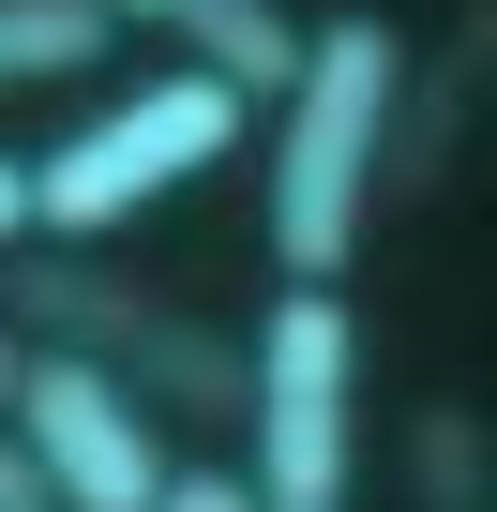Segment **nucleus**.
Segmentation results:
<instances>
[{
	"label": "nucleus",
	"mask_w": 497,
	"mask_h": 512,
	"mask_svg": "<svg viewBox=\"0 0 497 512\" xmlns=\"http://www.w3.org/2000/svg\"><path fill=\"white\" fill-rule=\"evenodd\" d=\"M0 332H16V347H46V362L121 377L151 422H166V407L241 422V332H226V317H196V302H166L151 272H106V256L16 241V256H0Z\"/></svg>",
	"instance_id": "f03ea898"
},
{
	"label": "nucleus",
	"mask_w": 497,
	"mask_h": 512,
	"mask_svg": "<svg viewBox=\"0 0 497 512\" xmlns=\"http://www.w3.org/2000/svg\"><path fill=\"white\" fill-rule=\"evenodd\" d=\"M407 31L377 16V0H332V16L302 31V76H287V136H272V272L287 287H347V256L377 226V136H392V91H407Z\"/></svg>",
	"instance_id": "f257e3e1"
},
{
	"label": "nucleus",
	"mask_w": 497,
	"mask_h": 512,
	"mask_svg": "<svg viewBox=\"0 0 497 512\" xmlns=\"http://www.w3.org/2000/svg\"><path fill=\"white\" fill-rule=\"evenodd\" d=\"M241 437H257V512H347L362 467V317L347 287H272V317L241 332Z\"/></svg>",
	"instance_id": "7ed1b4c3"
},
{
	"label": "nucleus",
	"mask_w": 497,
	"mask_h": 512,
	"mask_svg": "<svg viewBox=\"0 0 497 512\" xmlns=\"http://www.w3.org/2000/svg\"><path fill=\"white\" fill-rule=\"evenodd\" d=\"M31 241V151H0V256Z\"/></svg>",
	"instance_id": "9d476101"
},
{
	"label": "nucleus",
	"mask_w": 497,
	"mask_h": 512,
	"mask_svg": "<svg viewBox=\"0 0 497 512\" xmlns=\"http://www.w3.org/2000/svg\"><path fill=\"white\" fill-rule=\"evenodd\" d=\"M241 91H211V76H166V91H121L106 121H76L61 151H31V241H61V256H91L106 226H136L151 196H181L196 166H226L241 151Z\"/></svg>",
	"instance_id": "20e7f679"
},
{
	"label": "nucleus",
	"mask_w": 497,
	"mask_h": 512,
	"mask_svg": "<svg viewBox=\"0 0 497 512\" xmlns=\"http://www.w3.org/2000/svg\"><path fill=\"white\" fill-rule=\"evenodd\" d=\"M91 16H106V31H166V0H91Z\"/></svg>",
	"instance_id": "f8f14e48"
},
{
	"label": "nucleus",
	"mask_w": 497,
	"mask_h": 512,
	"mask_svg": "<svg viewBox=\"0 0 497 512\" xmlns=\"http://www.w3.org/2000/svg\"><path fill=\"white\" fill-rule=\"evenodd\" d=\"M76 61H106V16H91V0H0V91L76 76Z\"/></svg>",
	"instance_id": "6e6552de"
},
{
	"label": "nucleus",
	"mask_w": 497,
	"mask_h": 512,
	"mask_svg": "<svg viewBox=\"0 0 497 512\" xmlns=\"http://www.w3.org/2000/svg\"><path fill=\"white\" fill-rule=\"evenodd\" d=\"M151 512H257V482H241V467H166Z\"/></svg>",
	"instance_id": "1a4fd4ad"
},
{
	"label": "nucleus",
	"mask_w": 497,
	"mask_h": 512,
	"mask_svg": "<svg viewBox=\"0 0 497 512\" xmlns=\"http://www.w3.org/2000/svg\"><path fill=\"white\" fill-rule=\"evenodd\" d=\"M407 467H422V512H497V422L482 407H422Z\"/></svg>",
	"instance_id": "0eeeda50"
},
{
	"label": "nucleus",
	"mask_w": 497,
	"mask_h": 512,
	"mask_svg": "<svg viewBox=\"0 0 497 512\" xmlns=\"http://www.w3.org/2000/svg\"><path fill=\"white\" fill-rule=\"evenodd\" d=\"M0 512H46V482H31V452L0 437Z\"/></svg>",
	"instance_id": "9b49d317"
},
{
	"label": "nucleus",
	"mask_w": 497,
	"mask_h": 512,
	"mask_svg": "<svg viewBox=\"0 0 497 512\" xmlns=\"http://www.w3.org/2000/svg\"><path fill=\"white\" fill-rule=\"evenodd\" d=\"M16 377H31V347H16V332H0V407H16Z\"/></svg>",
	"instance_id": "ddd939ff"
},
{
	"label": "nucleus",
	"mask_w": 497,
	"mask_h": 512,
	"mask_svg": "<svg viewBox=\"0 0 497 512\" xmlns=\"http://www.w3.org/2000/svg\"><path fill=\"white\" fill-rule=\"evenodd\" d=\"M166 31H181L196 76L241 91V106H287V76H302V16H287V0H166Z\"/></svg>",
	"instance_id": "423d86ee"
},
{
	"label": "nucleus",
	"mask_w": 497,
	"mask_h": 512,
	"mask_svg": "<svg viewBox=\"0 0 497 512\" xmlns=\"http://www.w3.org/2000/svg\"><path fill=\"white\" fill-rule=\"evenodd\" d=\"M0 437L31 452L46 512H151V497H166V422H151L121 377H91V362H46V347H31Z\"/></svg>",
	"instance_id": "39448f33"
}]
</instances>
